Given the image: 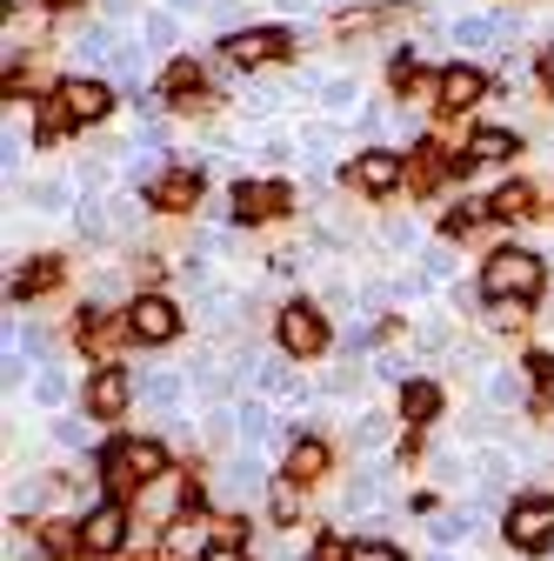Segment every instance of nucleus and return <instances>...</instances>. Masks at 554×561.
<instances>
[{
  "label": "nucleus",
  "instance_id": "f257e3e1",
  "mask_svg": "<svg viewBox=\"0 0 554 561\" xmlns=\"http://www.w3.org/2000/svg\"><path fill=\"white\" fill-rule=\"evenodd\" d=\"M541 261L528 254V248H495L488 254V267H481V295L488 301H501V308H528L534 295H541Z\"/></svg>",
  "mask_w": 554,
  "mask_h": 561
},
{
  "label": "nucleus",
  "instance_id": "f03ea898",
  "mask_svg": "<svg viewBox=\"0 0 554 561\" xmlns=\"http://www.w3.org/2000/svg\"><path fill=\"white\" fill-rule=\"evenodd\" d=\"M101 474H107L114 495L120 488H141V481H161L168 474V448L161 442H107L101 448Z\"/></svg>",
  "mask_w": 554,
  "mask_h": 561
},
{
  "label": "nucleus",
  "instance_id": "7ed1b4c3",
  "mask_svg": "<svg viewBox=\"0 0 554 561\" xmlns=\"http://www.w3.org/2000/svg\"><path fill=\"white\" fill-rule=\"evenodd\" d=\"M281 347H288L295 362L321 355V347H327V314H321L314 301H288V308H281Z\"/></svg>",
  "mask_w": 554,
  "mask_h": 561
},
{
  "label": "nucleus",
  "instance_id": "20e7f679",
  "mask_svg": "<svg viewBox=\"0 0 554 561\" xmlns=\"http://www.w3.org/2000/svg\"><path fill=\"white\" fill-rule=\"evenodd\" d=\"M508 541L521 554H541L554 541V495H534V502H515L508 508Z\"/></svg>",
  "mask_w": 554,
  "mask_h": 561
},
{
  "label": "nucleus",
  "instance_id": "39448f33",
  "mask_svg": "<svg viewBox=\"0 0 554 561\" xmlns=\"http://www.w3.org/2000/svg\"><path fill=\"white\" fill-rule=\"evenodd\" d=\"M174 328H181V308L168 295H141L127 308V334L134 341H174Z\"/></svg>",
  "mask_w": 554,
  "mask_h": 561
},
{
  "label": "nucleus",
  "instance_id": "423d86ee",
  "mask_svg": "<svg viewBox=\"0 0 554 561\" xmlns=\"http://www.w3.org/2000/svg\"><path fill=\"white\" fill-rule=\"evenodd\" d=\"M54 94L67 101V114H74V127H88V121H107V107H114V94H107L101 81H88V75H74V81H60Z\"/></svg>",
  "mask_w": 554,
  "mask_h": 561
},
{
  "label": "nucleus",
  "instance_id": "0eeeda50",
  "mask_svg": "<svg viewBox=\"0 0 554 561\" xmlns=\"http://www.w3.org/2000/svg\"><path fill=\"white\" fill-rule=\"evenodd\" d=\"M274 54H288V34L281 27H247V34H228V60L234 67H261Z\"/></svg>",
  "mask_w": 554,
  "mask_h": 561
},
{
  "label": "nucleus",
  "instance_id": "6e6552de",
  "mask_svg": "<svg viewBox=\"0 0 554 561\" xmlns=\"http://www.w3.org/2000/svg\"><path fill=\"white\" fill-rule=\"evenodd\" d=\"M288 207V187L281 181H241L234 187V215L241 221H267V215H281Z\"/></svg>",
  "mask_w": 554,
  "mask_h": 561
},
{
  "label": "nucleus",
  "instance_id": "1a4fd4ad",
  "mask_svg": "<svg viewBox=\"0 0 554 561\" xmlns=\"http://www.w3.org/2000/svg\"><path fill=\"white\" fill-rule=\"evenodd\" d=\"M81 541H88L94 554H114V548L127 541V508H114V502L88 508V522H81Z\"/></svg>",
  "mask_w": 554,
  "mask_h": 561
},
{
  "label": "nucleus",
  "instance_id": "9d476101",
  "mask_svg": "<svg viewBox=\"0 0 554 561\" xmlns=\"http://www.w3.org/2000/svg\"><path fill=\"white\" fill-rule=\"evenodd\" d=\"M435 94H441V107H474L481 94H488V75H481V67H448V75L435 81Z\"/></svg>",
  "mask_w": 554,
  "mask_h": 561
},
{
  "label": "nucleus",
  "instance_id": "9b49d317",
  "mask_svg": "<svg viewBox=\"0 0 554 561\" xmlns=\"http://www.w3.org/2000/svg\"><path fill=\"white\" fill-rule=\"evenodd\" d=\"M368 194H388L394 181H401V154H388V148H368V154H355V168H348Z\"/></svg>",
  "mask_w": 554,
  "mask_h": 561
},
{
  "label": "nucleus",
  "instance_id": "f8f14e48",
  "mask_svg": "<svg viewBox=\"0 0 554 561\" xmlns=\"http://www.w3.org/2000/svg\"><path fill=\"white\" fill-rule=\"evenodd\" d=\"M327 461H334V455H327V442H314V435H301V442L288 448V461H281V474H288V481L301 488V481H321V474H327Z\"/></svg>",
  "mask_w": 554,
  "mask_h": 561
},
{
  "label": "nucleus",
  "instance_id": "ddd939ff",
  "mask_svg": "<svg viewBox=\"0 0 554 561\" xmlns=\"http://www.w3.org/2000/svg\"><path fill=\"white\" fill-rule=\"evenodd\" d=\"M127 394H134V388H127V381H120V368H101V375H94V381H88V408H94V414H101V421H114V414H120V408H127Z\"/></svg>",
  "mask_w": 554,
  "mask_h": 561
},
{
  "label": "nucleus",
  "instance_id": "4468645a",
  "mask_svg": "<svg viewBox=\"0 0 554 561\" xmlns=\"http://www.w3.org/2000/svg\"><path fill=\"white\" fill-rule=\"evenodd\" d=\"M67 274V261H54V254H41V261H27L21 274H14V301H34V295H47L54 280Z\"/></svg>",
  "mask_w": 554,
  "mask_h": 561
},
{
  "label": "nucleus",
  "instance_id": "2eb2a0df",
  "mask_svg": "<svg viewBox=\"0 0 554 561\" xmlns=\"http://www.w3.org/2000/svg\"><path fill=\"white\" fill-rule=\"evenodd\" d=\"M221 495H234V502H254V495H261V455H241V461L221 474Z\"/></svg>",
  "mask_w": 554,
  "mask_h": 561
},
{
  "label": "nucleus",
  "instance_id": "dca6fc26",
  "mask_svg": "<svg viewBox=\"0 0 554 561\" xmlns=\"http://www.w3.org/2000/svg\"><path fill=\"white\" fill-rule=\"evenodd\" d=\"M401 414H407V421H435V414H441V388H435V381H407V388H401Z\"/></svg>",
  "mask_w": 554,
  "mask_h": 561
},
{
  "label": "nucleus",
  "instance_id": "f3484780",
  "mask_svg": "<svg viewBox=\"0 0 554 561\" xmlns=\"http://www.w3.org/2000/svg\"><path fill=\"white\" fill-rule=\"evenodd\" d=\"M267 428H274V421H267V401H241V408H234V435H241L247 448H261Z\"/></svg>",
  "mask_w": 554,
  "mask_h": 561
},
{
  "label": "nucleus",
  "instance_id": "a211bd4d",
  "mask_svg": "<svg viewBox=\"0 0 554 561\" xmlns=\"http://www.w3.org/2000/svg\"><path fill=\"white\" fill-rule=\"evenodd\" d=\"M488 207H495V215H508V221H521V215H534V187H521V181H508V187H501V194H495Z\"/></svg>",
  "mask_w": 554,
  "mask_h": 561
},
{
  "label": "nucleus",
  "instance_id": "6ab92c4d",
  "mask_svg": "<svg viewBox=\"0 0 554 561\" xmlns=\"http://www.w3.org/2000/svg\"><path fill=\"white\" fill-rule=\"evenodd\" d=\"M508 154H515V134H501V127L474 134V148H468V161H508Z\"/></svg>",
  "mask_w": 554,
  "mask_h": 561
},
{
  "label": "nucleus",
  "instance_id": "aec40b11",
  "mask_svg": "<svg viewBox=\"0 0 554 561\" xmlns=\"http://www.w3.org/2000/svg\"><path fill=\"white\" fill-rule=\"evenodd\" d=\"M27 201L41 207V215H60V207H74V187H67V181H41V187H27Z\"/></svg>",
  "mask_w": 554,
  "mask_h": 561
},
{
  "label": "nucleus",
  "instance_id": "412c9836",
  "mask_svg": "<svg viewBox=\"0 0 554 561\" xmlns=\"http://www.w3.org/2000/svg\"><path fill=\"white\" fill-rule=\"evenodd\" d=\"M67 127H74V114H67V101H60V94H54V101H41V127H34V134H41V140H60Z\"/></svg>",
  "mask_w": 554,
  "mask_h": 561
},
{
  "label": "nucleus",
  "instance_id": "4be33fe9",
  "mask_svg": "<svg viewBox=\"0 0 554 561\" xmlns=\"http://www.w3.org/2000/svg\"><path fill=\"white\" fill-rule=\"evenodd\" d=\"M194 194H200V174H168L161 181V207H187Z\"/></svg>",
  "mask_w": 554,
  "mask_h": 561
},
{
  "label": "nucleus",
  "instance_id": "5701e85b",
  "mask_svg": "<svg viewBox=\"0 0 554 561\" xmlns=\"http://www.w3.org/2000/svg\"><path fill=\"white\" fill-rule=\"evenodd\" d=\"M41 541H47V554H74V548H88L74 522H47V535H41Z\"/></svg>",
  "mask_w": 554,
  "mask_h": 561
},
{
  "label": "nucleus",
  "instance_id": "b1692460",
  "mask_svg": "<svg viewBox=\"0 0 554 561\" xmlns=\"http://www.w3.org/2000/svg\"><path fill=\"white\" fill-rule=\"evenodd\" d=\"M141 401H154V408L181 401V375H148V381H141Z\"/></svg>",
  "mask_w": 554,
  "mask_h": 561
},
{
  "label": "nucleus",
  "instance_id": "393cba45",
  "mask_svg": "<svg viewBox=\"0 0 554 561\" xmlns=\"http://www.w3.org/2000/svg\"><path fill=\"white\" fill-rule=\"evenodd\" d=\"M34 401H41V408H60V401H67V375H54V368H47V375L34 381Z\"/></svg>",
  "mask_w": 554,
  "mask_h": 561
},
{
  "label": "nucleus",
  "instance_id": "a878e982",
  "mask_svg": "<svg viewBox=\"0 0 554 561\" xmlns=\"http://www.w3.org/2000/svg\"><path fill=\"white\" fill-rule=\"evenodd\" d=\"M194 88H200V67L194 60H174L168 67V94H194Z\"/></svg>",
  "mask_w": 554,
  "mask_h": 561
},
{
  "label": "nucleus",
  "instance_id": "bb28decb",
  "mask_svg": "<svg viewBox=\"0 0 554 561\" xmlns=\"http://www.w3.org/2000/svg\"><path fill=\"white\" fill-rule=\"evenodd\" d=\"M481 215H495V207H488V201H468V207H454V215H448V234H468Z\"/></svg>",
  "mask_w": 554,
  "mask_h": 561
},
{
  "label": "nucleus",
  "instance_id": "cd10ccee",
  "mask_svg": "<svg viewBox=\"0 0 554 561\" xmlns=\"http://www.w3.org/2000/svg\"><path fill=\"white\" fill-rule=\"evenodd\" d=\"M54 442H60V448H88V442H94V428H88V421H60Z\"/></svg>",
  "mask_w": 554,
  "mask_h": 561
},
{
  "label": "nucleus",
  "instance_id": "c85d7f7f",
  "mask_svg": "<svg viewBox=\"0 0 554 561\" xmlns=\"http://www.w3.org/2000/svg\"><path fill=\"white\" fill-rule=\"evenodd\" d=\"M267 508L281 515V522H295V508H301V495H295V481H288V488H274V495H267Z\"/></svg>",
  "mask_w": 554,
  "mask_h": 561
},
{
  "label": "nucleus",
  "instance_id": "c756f323",
  "mask_svg": "<svg viewBox=\"0 0 554 561\" xmlns=\"http://www.w3.org/2000/svg\"><path fill=\"white\" fill-rule=\"evenodd\" d=\"M148 47H174V14H148Z\"/></svg>",
  "mask_w": 554,
  "mask_h": 561
},
{
  "label": "nucleus",
  "instance_id": "7c9ffc66",
  "mask_svg": "<svg viewBox=\"0 0 554 561\" xmlns=\"http://www.w3.org/2000/svg\"><path fill=\"white\" fill-rule=\"evenodd\" d=\"M355 561H407V554L388 548V541H355Z\"/></svg>",
  "mask_w": 554,
  "mask_h": 561
},
{
  "label": "nucleus",
  "instance_id": "2f4dec72",
  "mask_svg": "<svg viewBox=\"0 0 554 561\" xmlns=\"http://www.w3.org/2000/svg\"><path fill=\"white\" fill-rule=\"evenodd\" d=\"M200 561H247V554H241V541H207Z\"/></svg>",
  "mask_w": 554,
  "mask_h": 561
},
{
  "label": "nucleus",
  "instance_id": "473e14b6",
  "mask_svg": "<svg viewBox=\"0 0 554 561\" xmlns=\"http://www.w3.org/2000/svg\"><path fill=\"white\" fill-rule=\"evenodd\" d=\"M314 561H355V548H341L334 535H321V541H314Z\"/></svg>",
  "mask_w": 554,
  "mask_h": 561
},
{
  "label": "nucleus",
  "instance_id": "72a5a7b5",
  "mask_svg": "<svg viewBox=\"0 0 554 561\" xmlns=\"http://www.w3.org/2000/svg\"><path fill=\"white\" fill-rule=\"evenodd\" d=\"M381 442H388V428H381V414H368V421H361V448H381Z\"/></svg>",
  "mask_w": 554,
  "mask_h": 561
},
{
  "label": "nucleus",
  "instance_id": "f704fd0d",
  "mask_svg": "<svg viewBox=\"0 0 554 561\" xmlns=\"http://www.w3.org/2000/svg\"><path fill=\"white\" fill-rule=\"evenodd\" d=\"M355 101V81H327V107H348Z\"/></svg>",
  "mask_w": 554,
  "mask_h": 561
},
{
  "label": "nucleus",
  "instance_id": "c9c22d12",
  "mask_svg": "<svg viewBox=\"0 0 554 561\" xmlns=\"http://www.w3.org/2000/svg\"><path fill=\"white\" fill-rule=\"evenodd\" d=\"M541 88H554V47L541 54Z\"/></svg>",
  "mask_w": 554,
  "mask_h": 561
},
{
  "label": "nucleus",
  "instance_id": "e433bc0d",
  "mask_svg": "<svg viewBox=\"0 0 554 561\" xmlns=\"http://www.w3.org/2000/svg\"><path fill=\"white\" fill-rule=\"evenodd\" d=\"M107 14H114V21H120V14H134V0H107Z\"/></svg>",
  "mask_w": 554,
  "mask_h": 561
},
{
  "label": "nucleus",
  "instance_id": "4c0bfd02",
  "mask_svg": "<svg viewBox=\"0 0 554 561\" xmlns=\"http://www.w3.org/2000/svg\"><path fill=\"white\" fill-rule=\"evenodd\" d=\"M47 8H74V0H47Z\"/></svg>",
  "mask_w": 554,
  "mask_h": 561
},
{
  "label": "nucleus",
  "instance_id": "58836bf2",
  "mask_svg": "<svg viewBox=\"0 0 554 561\" xmlns=\"http://www.w3.org/2000/svg\"><path fill=\"white\" fill-rule=\"evenodd\" d=\"M281 8H308V0H281Z\"/></svg>",
  "mask_w": 554,
  "mask_h": 561
},
{
  "label": "nucleus",
  "instance_id": "ea45409f",
  "mask_svg": "<svg viewBox=\"0 0 554 561\" xmlns=\"http://www.w3.org/2000/svg\"><path fill=\"white\" fill-rule=\"evenodd\" d=\"M435 561H448V554H435Z\"/></svg>",
  "mask_w": 554,
  "mask_h": 561
}]
</instances>
